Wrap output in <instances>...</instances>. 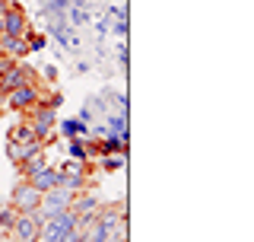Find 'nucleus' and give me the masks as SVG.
<instances>
[{"mask_svg":"<svg viewBox=\"0 0 254 242\" xmlns=\"http://www.w3.org/2000/svg\"><path fill=\"white\" fill-rule=\"evenodd\" d=\"M76 227V214L70 211H58V214H51L48 220L42 223V230H38V239H45V242H58L67 230H73Z\"/></svg>","mask_w":254,"mask_h":242,"instance_id":"nucleus-1","label":"nucleus"},{"mask_svg":"<svg viewBox=\"0 0 254 242\" xmlns=\"http://www.w3.org/2000/svg\"><path fill=\"white\" fill-rule=\"evenodd\" d=\"M3 99H6V106L16 109V112H29L32 106L42 102V93H38V83H26V86H19V90H10Z\"/></svg>","mask_w":254,"mask_h":242,"instance_id":"nucleus-2","label":"nucleus"},{"mask_svg":"<svg viewBox=\"0 0 254 242\" xmlns=\"http://www.w3.org/2000/svg\"><path fill=\"white\" fill-rule=\"evenodd\" d=\"M38 204H42V191H35L29 182H19V185L13 188V195H10V207H16L19 214H32Z\"/></svg>","mask_w":254,"mask_h":242,"instance_id":"nucleus-3","label":"nucleus"},{"mask_svg":"<svg viewBox=\"0 0 254 242\" xmlns=\"http://www.w3.org/2000/svg\"><path fill=\"white\" fill-rule=\"evenodd\" d=\"M26 83H35V70L26 67V64H13L3 77H0V96H6L10 90H19Z\"/></svg>","mask_w":254,"mask_h":242,"instance_id":"nucleus-4","label":"nucleus"},{"mask_svg":"<svg viewBox=\"0 0 254 242\" xmlns=\"http://www.w3.org/2000/svg\"><path fill=\"white\" fill-rule=\"evenodd\" d=\"M38 223H35V217L32 214H16V220H13V227H10V239L16 242H38Z\"/></svg>","mask_w":254,"mask_h":242,"instance_id":"nucleus-5","label":"nucleus"},{"mask_svg":"<svg viewBox=\"0 0 254 242\" xmlns=\"http://www.w3.org/2000/svg\"><path fill=\"white\" fill-rule=\"evenodd\" d=\"M3 35L10 38H29V19L19 6H6L3 13Z\"/></svg>","mask_w":254,"mask_h":242,"instance_id":"nucleus-6","label":"nucleus"},{"mask_svg":"<svg viewBox=\"0 0 254 242\" xmlns=\"http://www.w3.org/2000/svg\"><path fill=\"white\" fill-rule=\"evenodd\" d=\"M86 169L83 163H67L61 169V188H67V191H86Z\"/></svg>","mask_w":254,"mask_h":242,"instance_id":"nucleus-7","label":"nucleus"},{"mask_svg":"<svg viewBox=\"0 0 254 242\" xmlns=\"http://www.w3.org/2000/svg\"><path fill=\"white\" fill-rule=\"evenodd\" d=\"M26 182H29L35 191H42V195H45V191H51V188H58V185H61V169L45 166L42 172H35V175H32V179H26Z\"/></svg>","mask_w":254,"mask_h":242,"instance_id":"nucleus-8","label":"nucleus"},{"mask_svg":"<svg viewBox=\"0 0 254 242\" xmlns=\"http://www.w3.org/2000/svg\"><path fill=\"white\" fill-rule=\"evenodd\" d=\"M6 153H10V159H13V163H22V159L35 156V153H45V143H42V140H29V143L10 140V143H6Z\"/></svg>","mask_w":254,"mask_h":242,"instance_id":"nucleus-9","label":"nucleus"},{"mask_svg":"<svg viewBox=\"0 0 254 242\" xmlns=\"http://www.w3.org/2000/svg\"><path fill=\"white\" fill-rule=\"evenodd\" d=\"M70 211H73L76 217H79V214H95V211H99V198H95L92 191H86V195H83V191H76V198H73V204H70Z\"/></svg>","mask_w":254,"mask_h":242,"instance_id":"nucleus-10","label":"nucleus"},{"mask_svg":"<svg viewBox=\"0 0 254 242\" xmlns=\"http://www.w3.org/2000/svg\"><path fill=\"white\" fill-rule=\"evenodd\" d=\"M19 166V175H22V182L32 179L35 172H42V169L48 166V159H45V153H35V156H29V159H22V163H16Z\"/></svg>","mask_w":254,"mask_h":242,"instance_id":"nucleus-11","label":"nucleus"},{"mask_svg":"<svg viewBox=\"0 0 254 242\" xmlns=\"http://www.w3.org/2000/svg\"><path fill=\"white\" fill-rule=\"evenodd\" d=\"M0 54H6V58H16V54H29L26 38H10V35H3V38H0Z\"/></svg>","mask_w":254,"mask_h":242,"instance_id":"nucleus-12","label":"nucleus"},{"mask_svg":"<svg viewBox=\"0 0 254 242\" xmlns=\"http://www.w3.org/2000/svg\"><path fill=\"white\" fill-rule=\"evenodd\" d=\"M108 239H111V230H108V227H102L99 220H95L92 227L86 230V242H108Z\"/></svg>","mask_w":254,"mask_h":242,"instance_id":"nucleus-13","label":"nucleus"},{"mask_svg":"<svg viewBox=\"0 0 254 242\" xmlns=\"http://www.w3.org/2000/svg\"><path fill=\"white\" fill-rule=\"evenodd\" d=\"M10 140H19V143H29V140H38L35 134H32V127H29V121H22V124H16L13 131H10Z\"/></svg>","mask_w":254,"mask_h":242,"instance_id":"nucleus-14","label":"nucleus"},{"mask_svg":"<svg viewBox=\"0 0 254 242\" xmlns=\"http://www.w3.org/2000/svg\"><path fill=\"white\" fill-rule=\"evenodd\" d=\"M61 131L67 134L70 140H73V137H83V134H86V124H83V121H64V124H61Z\"/></svg>","mask_w":254,"mask_h":242,"instance_id":"nucleus-15","label":"nucleus"},{"mask_svg":"<svg viewBox=\"0 0 254 242\" xmlns=\"http://www.w3.org/2000/svg\"><path fill=\"white\" fill-rule=\"evenodd\" d=\"M70 156H73V163H86V159H89V153H86V143L73 137V143H70Z\"/></svg>","mask_w":254,"mask_h":242,"instance_id":"nucleus-16","label":"nucleus"},{"mask_svg":"<svg viewBox=\"0 0 254 242\" xmlns=\"http://www.w3.org/2000/svg\"><path fill=\"white\" fill-rule=\"evenodd\" d=\"M16 207H3V211H0V230L3 233H10V227H13V220H16Z\"/></svg>","mask_w":254,"mask_h":242,"instance_id":"nucleus-17","label":"nucleus"},{"mask_svg":"<svg viewBox=\"0 0 254 242\" xmlns=\"http://www.w3.org/2000/svg\"><path fill=\"white\" fill-rule=\"evenodd\" d=\"M26 45L32 48V51H42V48H45V38L42 35H32V38H26Z\"/></svg>","mask_w":254,"mask_h":242,"instance_id":"nucleus-18","label":"nucleus"},{"mask_svg":"<svg viewBox=\"0 0 254 242\" xmlns=\"http://www.w3.org/2000/svg\"><path fill=\"white\" fill-rule=\"evenodd\" d=\"M13 64H16L13 58H6V54H0V77H3V74H6V70H10V67H13Z\"/></svg>","mask_w":254,"mask_h":242,"instance_id":"nucleus-19","label":"nucleus"},{"mask_svg":"<svg viewBox=\"0 0 254 242\" xmlns=\"http://www.w3.org/2000/svg\"><path fill=\"white\" fill-rule=\"evenodd\" d=\"M121 166V156H111V159H105V169H118Z\"/></svg>","mask_w":254,"mask_h":242,"instance_id":"nucleus-20","label":"nucleus"},{"mask_svg":"<svg viewBox=\"0 0 254 242\" xmlns=\"http://www.w3.org/2000/svg\"><path fill=\"white\" fill-rule=\"evenodd\" d=\"M10 242H16V239H10Z\"/></svg>","mask_w":254,"mask_h":242,"instance_id":"nucleus-21","label":"nucleus"}]
</instances>
